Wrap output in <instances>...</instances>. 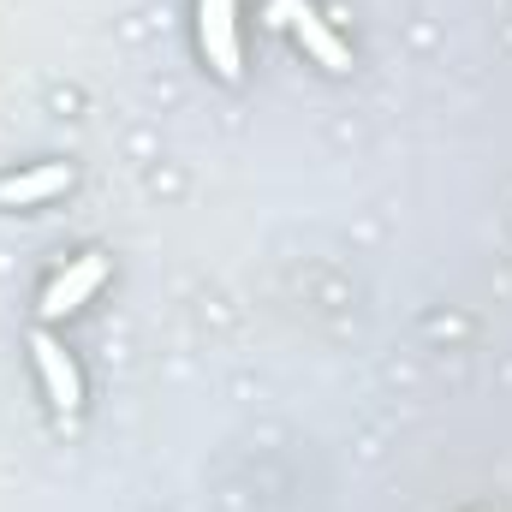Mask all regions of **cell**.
<instances>
[{"instance_id": "cell-1", "label": "cell", "mask_w": 512, "mask_h": 512, "mask_svg": "<svg viewBox=\"0 0 512 512\" xmlns=\"http://www.w3.org/2000/svg\"><path fill=\"white\" fill-rule=\"evenodd\" d=\"M197 30H203V54L221 78H239V24H233V0H197Z\"/></svg>"}, {"instance_id": "cell-2", "label": "cell", "mask_w": 512, "mask_h": 512, "mask_svg": "<svg viewBox=\"0 0 512 512\" xmlns=\"http://www.w3.org/2000/svg\"><path fill=\"white\" fill-rule=\"evenodd\" d=\"M280 12L292 18V36H298V42H304V48H310L328 72H346V66H352V54L334 42V30L316 18V6H310V0H280Z\"/></svg>"}, {"instance_id": "cell-3", "label": "cell", "mask_w": 512, "mask_h": 512, "mask_svg": "<svg viewBox=\"0 0 512 512\" xmlns=\"http://www.w3.org/2000/svg\"><path fill=\"white\" fill-rule=\"evenodd\" d=\"M102 280H108V256H84L78 268H66V274L42 292V316H66V310H78Z\"/></svg>"}, {"instance_id": "cell-4", "label": "cell", "mask_w": 512, "mask_h": 512, "mask_svg": "<svg viewBox=\"0 0 512 512\" xmlns=\"http://www.w3.org/2000/svg\"><path fill=\"white\" fill-rule=\"evenodd\" d=\"M30 352H36V370H42V382H48L54 411H78V370H72V358H66L48 334H36Z\"/></svg>"}, {"instance_id": "cell-5", "label": "cell", "mask_w": 512, "mask_h": 512, "mask_svg": "<svg viewBox=\"0 0 512 512\" xmlns=\"http://www.w3.org/2000/svg\"><path fill=\"white\" fill-rule=\"evenodd\" d=\"M66 185H72V167H66V161H54V167H42V173L6 179V185H0V203H36V197H48V191H66Z\"/></svg>"}]
</instances>
